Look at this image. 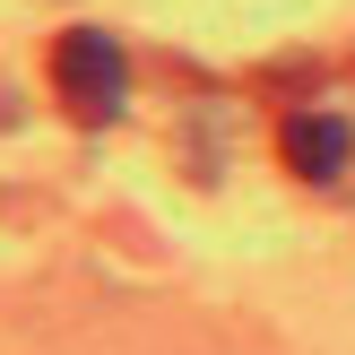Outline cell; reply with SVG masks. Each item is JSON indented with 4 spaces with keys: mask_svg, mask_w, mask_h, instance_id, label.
Here are the masks:
<instances>
[{
    "mask_svg": "<svg viewBox=\"0 0 355 355\" xmlns=\"http://www.w3.org/2000/svg\"><path fill=\"white\" fill-rule=\"evenodd\" d=\"M52 96H61V113L78 121V130H113L121 104H130V61H121V44L104 26H69L61 44H52Z\"/></svg>",
    "mask_w": 355,
    "mask_h": 355,
    "instance_id": "cell-1",
    "label": "cell"
},
{
    "mask_svg": "<svg viewBox=\"0 0 355 355\" xmlns=\"http://www.w3.org/2000/svg\"><path fill=\"white\" fill-rule=\"evenodd\" d=\"M277 156H286V173H304V182H338V173L355 165V121L304 104V113L277 121Z\"/></svg>",
    "mask_w": 355,
    "mask_h": 355,
    "instance_id": "cell-2",
    "label": "cell"
}]
</instances>
